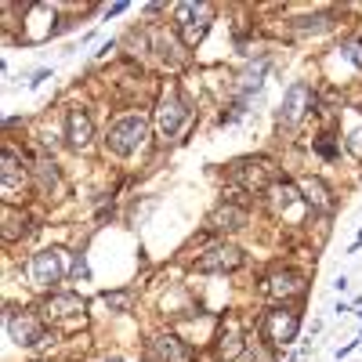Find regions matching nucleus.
Returning <instances> with one entry per match:
<instances>
[{
	"label": "nucleus",
	"instance_id": "f257e3e1",
	"mask_svg": "<svg viewBox=\"0 0 362 362\" xmlns=\"http://www.w3.org/2000/svg\"><path fill=\"white\" fill-rule=\"evenodd\" d=\"M145 138H148V119L141 112H124L119 119H112V127L105 134V145L116 156H131L145 145Z\"/></svg>",
	"mask_w": 362,
	"mask_h": 362
},
{
	"label": "nucleus",
	"instance_id": "f03ea898",
	"mask_svg": "<svg viewBox=\"0 0 362 362\" xmlns=\"http://www.w3.org/2000/svg\"><path fill=\"white\" fill-rule=\"evenodd\" d=\"M300 334V312L290 308V305H272L261 319V337L272 344V348H283V344H293Z\"/></svg>",
	"mask_w": 362,
	"mask_h": 362
},
{
	"label": "nucleus",
	"instance_id": "7ed1b4c3",
	"mask_svg": "<svg viewBox=\"0 0 362 362\" xmlns=\"http://www.w3.org/2000/svg\"><path fill=\"white\" fill-rule=\"evenodd\" d=\"M228 177L247 192H268L272 185H276V167H272V160H264V156H247V160H235L228 167Z\"/></svg>",
	"mask_w": 362,
	"mask_h": 362
},
{
	"label": "nucleus",
	"instance_id": "20e7f679",
	"mask_svg": "<svg viewBox=\"0 0 362 362\" xmlns=\"http://www.w3.org/2000/svg\"><path fill=\"white\" fill-rule=\"evenodd\" d=\"M210 18H214V8L210 4H192V0H185V4L174 8V25H177V37L185 47H196L206 29H210Z\"/></svg>",
	"mask_w": 362,
	"mask_h": 362
},
{
	"label": "nucleus",
	"instance_id": "39448f33",
	"mask_svg": "<svg viewBox=\"0 0 362 362\" xmlns=\"http://www.w3.org/2000/svg\"><path fill=\"white\" fill-rule=\"evenodd\" d=\"M25 272H29V283L40 286V290L62 283V279H66V250H58V247L37 250L33 257H29V268H25Z\"/></svg>",
	"mask_w": 362,
	"mask_h": 362
},
{
	"label": "nucleus",
	"instance_id": "423d86ee",
	"mask_svg": "<svg viewBox=\"0 0 362 362\" xmlns=\"http://www.w3.org/2000/svg\"><path fill=\"white\" fill-rule=\"evenodd\" d=\"M29 192V167L15 148H4V167H0V196L4 203H18Z\"/></svg>",
	"mask_w": 362,
	"mask_h": 362
},
{
	"label": "nucleus",
	"instance_id": "0eeeda50",
	"mask_svg": "<svg viewBox=\"0 0 362 362\" xmlns=\"http://www.w3.org/2000/svg\"><path fill=\"white\" fill-rule=\"evenodd\" d=\"M44 312V322H51V326H58V329H76V326H83V300L76 297V293H54L47 305L40 308Z\"/></svg>",
	"mask_w": 362,
	"mask_h": 362
},
{
	"label": "nucleus",
	"instance_id": "6e6552de",
	"mask_svg": "<svg viewBox=\"0 0 362 362\" xmlns=\"http://www.w3.org/2000/svg\"><path fill=\"white\" fill-rule=\"evenodd\" d=\"M312 105H315V90H312V83H305V80L290 83V87H286V95H283L279 124H283V127H297L300 119L312 112Z\"/></svg>",
	"mask_w": 362,
	"mask_h": 362
},
{
	"label": "nucleus",
	"instance_id": "1a4fd4ad",
	"mask_svg": "<svg viewBox=\"0 0 362 362\" xmlns=\"http://www.w3.org/2000/svg\"><path fill=\"white\" fill-rule=\"evenodd\" d=\"M185 119H189V105L181 102V95L170 87L167 95L160 98V105H156V131L163 138H174L181 127H185Z\"/></svg>",
	"mask_w": 362,
	"mask_h": 362
},
{
	"label": "nucleus",
	"instance_id": "9d476101",
	"mask_svg": "<svg viewBox=\"0 0 362 362\" xmlns=\"http://www.w3.org/2000/svg\"><path fill=\"white\" fill-rule=\"evenodd\" d=\"M239 264H243V250L232 243H214L196 257V272H206V276H214V272H235Z\"/></svg>",
	"mask_w": 362,
	"mask_h": 362
},
{
	"label": "nucleus",
	"instance_id": "9b49d317",
	"mask_svg": "<svg viewBox=\"0 0 362 362\" xmlns=\"http://www.w3.org/2000/svg\"><path fill=\"white\" fill-rule=\"evenodd\" d=\"M8 334L22 348L40 344L44 341V315H37V312H11L8 315Z\"/></svg>",
	"mask_w": 362,
	"mask_h": 362
},
{
	"label": "nucleus",
	"instance_id": "f8f14e48",
	"mask_svg": "<svg viewBox=\"0 0 362 362\" xmlns=\"http://www.w3.org/2000/svg\"><path fill=\"white\" fill-rule=\"evenodd\" d=\"M305 290H308L305 279H300L297 272H290V268H279V272H272V276L264 279V293L276 300V305H286V300L300 297Z\"/></svg>",
	"mask_w": 362,
	"mask_h": 362
},
{
	"label": "nucleus",
	"instance_id": "ddd939ff",
	"mask_svg": "<svg viewBox=\"0 0 362 362\" xmlns=\"http://www.w3.org/2000/svg\"><path fill=\"white\" fill-rule=\"evenodd\" d=\"M243 351H247V334H243V326H239L235 319H225L221 334H218V341H214V358H218V362H235Z\"/></svg>",
	"mask_w": 362,
	"mask_h": 362
},
{
	"label": "nucleus",
	"instance_id": "4468645a",
	"mask_svg": "<svg viewBox=\"0 0 362 362\" xmlns=\"http://www.w3.org/2000/svg\"><path fill=\"white\" fill-rule=\"evenodd\" d=\"M66 138H69L73 148H83L90 138H95V119H90L87 109L73 105V109L66 112Z\"/></svg>",
	"mask_w": 362,
	"mask_h": 362
},
{
	"label": "nucleus",
	"instance_id": "2eb2a0df",
	"mask_svg": "<svg viewBox=\"0 0 362 362\" xmlns=\"http://www.w3.org/2000/svg\"><path fill=\"white\" fill-rule=\"evenodd\" d=\"M297 189H300V199H305L312 210H319V214H329V210H334V192H329V185L322 177H305Z\"/></svg>",
	"mask_w": 362,
	"mask_h": 362
},
{
	"label": "nucleus",
	"instance_id": "dca6fc26",
	"mask_svg": "<svg viewBox=\"0 0 362 362\" xmlns=\"http://www.w3.org/2000/svg\"><path fill=\"white\" fill-rule=\"evenodd\" d=\"M214 232H239L247 225V206H235V203H221L214 214H210V221H206Z\"/></svg>",
	"mask_w": 362,
	"mask_h": 362
},
{
	"label": "nucleus",
	"instance_id": "f3484780",
	"mask_svg": "<svg viewBox=\"0 0 362 362\" xmlns=\"http://www.w3.org/2000/svg\"><path fill=\"white\" fill-rule=\"evenodd\" d=\"M148 351H156L163 362H192L189 344L181 341V337H174V334H160L153 344H148Z\"/></svg>",
	"mask_w": 362,
	"mask_h": 362
},
{
	"label": "nucleus",
	"instance_id": "a211bd4d",
	"mask_svg": "<svg viewBox=\"0 0 362 362\" xmlns=\"http://www.w3.org/2000/svg\"><path fill=\"white\" fill-rule=\"evenodd\" d=\"M293 203H305V199H300V189L290 185V181H276V185L268 189V206H272V214H276V218H283Z\"/></svg>",
	"mask_w": 362,
	"mask_h": 362
},
{
	"label": "nucleus",
	"instance_id": "6ab92c4d",
	"mask_svg": "<svg viewBox=\"0 0 362 362\" xmlns=\"http://www.w3.org/2000/svg\"><path fill=\"white\" fill-rule=\"evenodd\" d=\"M25 225H29V218L22 214V210H15V203H4V239L8 243H15V239H22L25 235Z\"/></svg>",
	"mask_w": 362,
	"mask_h": 362
},
{
	"label": "nucleus",
	"instance_id": "aec40b11",
	"mask_svg": "<svg viewBox=\"0 0 362 362\" xmlns=\"http://www.w3.org/2000/svg\"><path fill=\"white\" fill-rule=\"evenodd\" d=\"M264 73H268V58H261L254 69H247L243 76H239V95L250 98V90H257V87L264 83Z\"/></svg>",
	"mask_w": 362,
	"mask_h": 362
},
{
	"label": "nucleus",
	"instance_id": "412c9836",
	"mask_svg": "<svg viewBox=\"0 0 362 362\" xmlns=\"http://www.w3.org/2000/svg\"><path fill=\"white\" fill-rule=\"evenodd\" d=\"M37 174H40L44 192H62V177H58V167H54L51 160H40V163H37Z\"/></svg>",
	"mask_w": 362,
	"mask_h": 362
},
{
	"label": "nucleus",
	"instance_id": "4be33fe9",
	"mask_svg": "<svg viewBox=\"0 0 362 362\" xmlns=\"http://www.w3.org/2000/svg\"><path fill=\"white\" fill-rule=\"evenodd\" d=\"M329 25H334V22H329V15H312V18H297L293 22L297 33H326Z\"/></svg>",
	"mask_w": 362,
	"mask_h": 362
},
{
	"label": "nucleus",
	"instance_id": "5701e85b",
	"mask_svg": "<svg viewBox=\"0 0 362 362\" xmlns=\"http://www.w3.org/2000/svg\"><path fill=\"white\" fill-rule=\"evenodd\" d=\"M315 153H319L322 160H337V156H341V145L334 141V134H319V138H315Z\"/></svg>",
	"mask_w": 362,
	"mask_h": 362
},
{
	"label": "nucleus",
	"instance_id": "b1692460",
	"mask_svg": "<svg viewBox=\"0 0 362 362\" xmlns=\"http://www.w3.org/2000/svg\"><path fill=\"white\" fill-rule=\"evenodd\" d=\"M344 145H348V153H351V156H358V160H362V127H355V131H348V138H344Z\"/></svg>",
	"mask_w": 362,
	"mask_h": 362
},
{
	"label": "nucleus",
	"instance_id": "393cba45",
	"mask_svg": "<svg viewBox=\"0 0 362 362\" xmlns=\"http://www.w3.org/2000/svg\"><path fill=\"white\" fill-rule=\"evenodd\" d=\"M344 54H348V62L362 69V40H348L344 44Z\"/></svg>",
	"mask_w": 362,
	"mask_h": 362
},
{
	"label": "nucleus",
	"instance_id": "a878e982",
	"mask_svg": "<svg viewBox=\"0 0 362 362\" xmlns=\"http://www.w3.org/2000/svg\"><path fill=\"white\" fill-rule=\"evenodd\" d=\"M105 305H109V308H119V312H127V308H131V293H105Z\"/></svg>",
	"mask_w": 362,
	"mask_h": 362
},
{
	"label": "nucleus",
	"instance_id": "bb28decb",
	"mask_svg": "<svg viewBox=\"0 0 362 362\" xmlns=\"http://www.w3.org/2000/svg\"><path fill=\"white\" fill-rule=\"evenodd\" d=\"M73 272H76V276H80V279H87V261H83V257H80V261H76V268H73Z\"/></svg>",
	"mask_w": 362,
	"mask_h": 362
},
{
	"label": "nucleus",
	"instance_id": "cd10ccee",
	"mask_svg": "<svg viewBox=\"0 0 362 362\" xmlns=\"http://www.w3.org/2000/svg\"><path fill=\"white\" fill-rule=\"evenodd\" d=\"M145 362H163V358H160L156 351H145Z\"/></svg>",
	"mask_w": 362,
	"mask_h": 362
},
{
	"label": "nucleus",
	"instance_id": "c85d7f7f",
	"mask_svg": "<svg viewBox=\"0 0 362 362\" xmlns=\"http://www.w3.org/2000/svg\"><path fill=\"white\" fill-rule=\"evenodd\" d=\"M102 362H124V358H102Z\"/></svg>",
	"mask_w": 362,
	"mask_h": 362
}]
</instances>
